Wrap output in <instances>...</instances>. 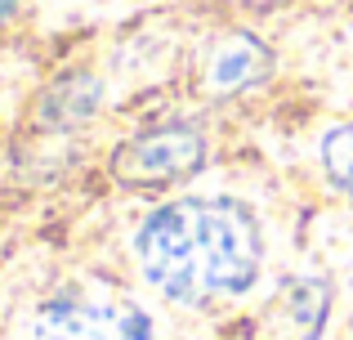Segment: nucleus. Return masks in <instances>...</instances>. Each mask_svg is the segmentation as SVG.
<instances>
[{"mask_svg": "<svg viewBox=\"0 0 353 340\" xmlns=\"http://www.w3.org/2000/svg\"><path fill=\"white\" fill-rule=\"evenodd\" d=\"M318 166L340 197L353 201V121H336L318 139Z\"/></svg>", "mask_w": 353, "mask_h": 340, "instance_id": "obj_7", "label": "nucleus"}, {"mask_svg": "<svg viewBox=\"0 0 353 340\" xmlns=\"http://www.w3.org/2000/svg\"><path fill=\"white\" fill-rule=\"evenodd\" d=\"M99 108V81L94 77H68L45 94V121L50 130H72Z\"/></svg>", "mask_w": 353, "mask_h": 340, "instance_id": "obj_6", "label": "nucleus"}, {"mask_svg": "<svg viewBox=\"0 0 353 340\" xmlns=\"http://www.w3.org/2000/svg\"><path fill=\"white\" fill-rule=\"evenodd\" d=\"M32 340H157V327L139 300L77 287L36 305Z\"/></svg>", "mask_w": 353, "mask_h": 340, "instance_id": "obj_3", "label": "nucleus"}, {"mask_svg": "<svg viewBox=\"0 0 353 340\" xmlns=\"http://www.w3.org/2000/svg\"><path fill=\"white\" fill-rule=\"evenodd\" d=\"M273 77V50L250 32H224L210 41L201 63V90L210 99H233Z\"/></svg>", "mask_w": 353, "mask_h": 340, "instance_id": "obj_5", "label": "nucleus"}, {"mask_svg": "<svg viewBox=\"0 0 353 340\" xmlns=\"http://www.w3.org/2000/svg\"><path fill=\"white\" fill-rule=\"evenodd\" d=\"M331 318V282L295 273L264 300L255 318L259 340H318Z\"/></svg>", "mask_w": 353, "mask_h": 340, "instance_id": "obj_4", "label": "nucleus"}, {"mask_svg": "<svg viewBox=\"0 0 353 340\" xmlns=\"http://www.w3.org/2000/svg\"><path fill=\"white\" fill-rule=\"evenodd\" d=\"M134 264L161 300L210 309L259 282L264 228L241 197H170L134 228Z\"/></svg>", "mask_w": 353, "mask_h": 340, "instance_id": "obj_1", "label": "nucleus"}, {"mask_svg": "<svg viewBox=\"0 0 353 340\" xmlns=\"http://www.w3.org/2000/svg\"><path fill=\"white\" fill-rule=\"evenodd\" d=\"M0 9H5V0H0Z\"/></svg>", "mask_w": 353, "mask_h": 340, "instance_id": "obj_8", "label": "nucleus"}, {"mask_svg": "<svg viewBox=\"0 0 353 340\" xmlns=\"http://www.w3.org/2000/svg\"><path fill=\"white\" fill-rule=\"evenodd\" d=\"M206 148H210L206 130L197 121H157L148 130H134L130 139H121L108 170L121 188L157 192L192 179L206 166Z\"/></svg>", "mask_w": 353, "mask_h": 340, "instance_id": "obj_2", "label": "nucleus"}]
</instances>
